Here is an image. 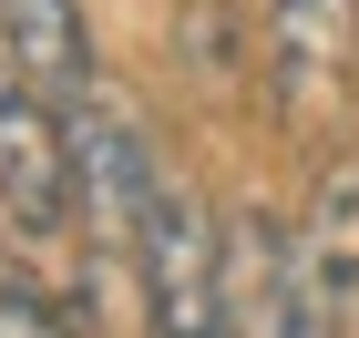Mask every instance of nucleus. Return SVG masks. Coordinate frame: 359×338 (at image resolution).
Instances as JSON below:
<instances>
[{"label": "nucleus", "mask_w": 359, "mask_h": 338, "mask_svg": "<svg viewBox=\"0 0 359 338\" xmlns=\"http://www.w3.org/2000/svg\"><path fill=\"white\" fill-rule=\"evenodd\" d=\"M72 185H83V236H93V256H103V267H134L144 216L165 205L175 164L154 154L144 113L123 103L113 83H93L83 103H72Z\"/></svg>", "instance_id": "obj_1"}, {"label": "nucleus", "mask_w": 359, "mask_h": 338, "mask_svg": "<svg viewBox=\"0 0 359 338\" xmlns=\"http://www.w3.org/2000/svg\"><path fill=\"white\" fill-rule=\"evenodd\" d=\"M123 277L144 297V338H226V225L205 216V195L185 174L144 216V246Z\"/></svg>", "instance_id": "obj_2"}, {"label": "nucleus", "mask_w": 359, "mask_h": 338, "mask_svg": "<svg viewBox=\"0 0 359 338\" xmlns=\"http://www.w3.org/2000/svg\"><path fill=\"white\" fill-rule=\"evenodd\" d=\"M0 225H11V236H62V225H83L72 113L41 83H21L11 62H0Z\"/></svg>", "instance_id": "obj_3"}, {"label": "nucleus", "mask_w": 359, "mask_h": 338, "mask_svg": "<svg viewBox=\"0 0 359 338\" xmlns=\"http://www.w3.org/2000/svg\"><path fill=\"white\" fill-rule=\"evenodd\" d=\"M226 338H339V318L298 267V225L267 205L226 216Z\"/></svg>", "instance_id": "obj_4"}, {"label": "nucleus", "mask_w": 359, "mask_h": 338, "mask_svg": "<svg viewBox=\"0 0 359 338\" xmlns=\"http://www.w3.org/2000/svg\"><path fill=\"white\" fill-rule=\"evenodd\" d=\"M267 83L287 123H329V103L349 92V52H359V0H267L257 21Z\"/></svg>", "instance_id": "obj_5"}, {"label": "nucleus", "mask_w": 359, "mask_h": 338, "mask_svg": "<svg viewBox=\"0 0 359 338\" xmlns=\"http://www.w3.org/2000/svg\"><path fill=\"white\" fill-rule=\"evenodd\" d=\"M0 62H11L21 83H41L62 113L103 83V72H93V21H83V0H0Z\"/></svg>", "instance_id": "obj_6"}, {"label": "nucleus", "mask_w": 359, "mask_h": 338, "mask_svg": "<svg viewBox=\"0 0 359 338\" xmlns=\"http://www.w3.org/2000/svg\"><path fill=\"white\" fill-rule=\"evenodd\" d=\"M298 267L318 287V308L339 318V338H349V318H359V154L318 164V195L298 216Z\"/></svg>", "instance_id": "obj_7"}, {"label": "nucleus", "mask_w": 359, "mask_h": 338, "mask_svg": "<svg viewBox=\"0 0 359 338\" xmlns=\"http://www.w3.org/2000/svg\"><path fill=\"white\" fill-rule=\"evenodd\" d=\"M0 338H83V318L62 308L31 267H11V256H0Z\"/></svg>", "instance_id": "obj_8"}]
</instances>
